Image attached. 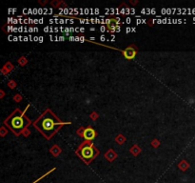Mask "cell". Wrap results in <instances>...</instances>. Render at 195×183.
<instances>
[{"label":"cell","instance_id":"obj_1","mask_svg":"<svg viewBox=\"0 0 195 183\" xmlns=\"http://www.w3.org/2000/svg\"><path fill=\"white\" fill-rule=\"evenodd\" d=\"M71 122H62L51 110H47L38 119H36L33 125L47 139H51L58 132L60 127Z\"/></svg>","mask_w":195,"mask_h":183},{"label":"cell","instance_id":"obj_2","mask_svg":"<svg viewBox=\"0 0 195 183\" xmlns=\"http://www.w3.org/2000/svg\"><path fill=\"white\" fill-rule=\"evenodd\" d=\"M25 113L26 110L22 113L19 109H16L4 122L16 135H19L22 132H24L26 127L30 124V120L25 116Z\"/></svg>","mask_w":195,"mask_h":183},{"label":"cell","instance_id":"obj_3","mask_svg":"<svg viewBox=\"0 0 195 183\" xmlns=\"http://www.w3.org/2000/svg\"><path fill=\"white\" fill-rule=\"evenodd\" d=\"M76 154L81 156L87 163H90V161H91L99 154V152L93 146V143H91L90 141H85L76 151Z\"/></svg>","mask_w":195,"mask_h":183},{"label":"cell","instance_id":"obj_4","mask_svg":"<svg viewBox=\"0 0 195 183\" xmlns=\"http://www.w3.org/2000/svg\"><path fill=\"white\" fill-rule=\"evenodd\" d=\"M83 137L87 141H90V140H93L94 139V137H96V133L95 131L91 128V127H89V128L85 129L84 130V134H83Z\"/></svg>","mask_w":195,"mask_h":183},{"label":"cell","instance_id":"obj_5","mask_svg":"<svg viewBox=\"0 0 195 183\" xmlns=\"http://www.w3.org/2000/svg\"><path fill=\"white\" fill-rule=\"evenodd\" d=\"M123 54L125 57L128 58V59H133L136 54V49L133 46H130L123 52Z\"/></svg>","mask_w":195,"mask_h":183},{"label":"cell","instance_id":"obj_6","mask_svg":"<svg viewBox=\"0 0 195 183\" xmlns=\"http://www.w3.org/2000/svg\"><path fill=\"white\" fill-rule=\"evenodd\" d=\"M105 156L108 159V161H112V160L116 157V154H115V152L112 151V150H110L108 152H107V154H105Z\"/></svg>","mask_w":195,"mask_h":183},{"label":"cell","instance_id":"obj_7","mask_svg":"<svg viewBox=\"0 0 195 183\" xmlns=\"http://www.w3.org/2000/svg\"><path fill=\"white\" fill-rule=\"evenodd\" d=\"M51 152H52V154H54V156H57V154L60 152V149L58 148L57 146H54V148H52Z\"/></svg>","mask_w":195,"mask_h":183},{"label":"cell","instance_id":"obj_8","mask_svg":"<svg viewBox=\"0 0 195 183\" xmlns=\"http://www.w3.org/2000/svg\"><path fill=\"white\" fill-rule=\"evenodd\" d=\"M54 170H55V168H54V169H52V170H51V171H49V172H48V173H47L46 174H44V176H41V177H39V178H38V179H36V180H35V181H34V182H32V183H37V182L39 181V180H41V179H42V178H43V177H45L46 176H48V174H51V173H52V172H54Z\"/></svg>","mask_w":195,"mask_h":183},{"label":"cell","instance_id":"obj_9","mask_svg":"<svg viewBox=\"0 0 195 183\" xmlns=\"http://www.w3.org/2000/svg\"><path fill=\"white\" fill-rule=\"evenodd\" d=\"M179 167L182 169V170H186V169L188 168V165H186L185 162H181L179 164Z\"/></svg>","mask_w":195,"mask_h":183},{"label":"cell","instance_id":"obj_10","mask_svg":"<svg viewBox=\"0 0 195 183\" xmlns=\"http://www.w3.org/2000/svg\"><path fill=\"white\" fill-rule=\"evenodd\" d=\"M42 41H43V37L40 36V37H39V42H42Z\"/></svg>","mask_w":195,"mask_h":183},{"label":"cell","instance_id":"obj_11","mask_svg":"<svg viewBox=\"0 0 195 183\" xmlns=\"http://www.w3.org/2000/svg\"><path fill=\"white\" fill-rule=\"evenodd\" d=\"M100 39H101L102 41H104V40H105V36H104V35H102V36H101V38H100Z\"/></svg>","mask_w":195,"mask_h":183},{"label":"cell","instance_id":"obj_12","mask_svg":"<svg viewBox=\"0 0 195 183\" xmlns=\"http://www.w3.org/2000/svg\"><path fill=\"white\" fill-rule=\"evenodd\" d=\"M101 32H105V27H101Z\"/></svg>","mask_w":195,"mask_h":183},{"label":"cell","instance_id":"obj_13","mask_svg":"<svg viewBox=\"0 0 195 183\" xmlns=\"http://www.w3.org/2000/svg\"><path fill=\"white\" fill-rule=\"evenodd\" d=\"M60 38V40H64V37L63 36H61V37H59Z\"/></svg>","mask_w":195,"mask_h":183}]
</instances>
